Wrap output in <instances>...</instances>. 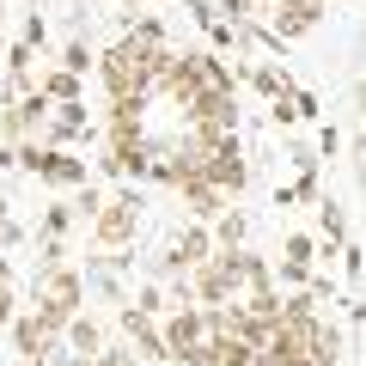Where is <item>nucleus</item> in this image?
<instances>
[{
  "label": "nucleus",
  "instance_id": "f257e3e1",
  "mask_svg": "<svg viewBox=\"0 0 366 366\" xmlns=\"http://www.w3.org/2000/svg\"><path fill=\"white\" fill-rule=\"evenodd\" d=\"M171 43H159V49H147L141 37H129L122 31L117 43H110L98 61H92V74H98V86H104V98H153V79H159V55H165Z\"/></svg>",
  "mask_w": 366,
  "mask_h": 366
},
{
  "label": "nucleus",
  "instance_id": "f03ea898",
  "mask_svg": "<svg viewBox=\"0 0 366 366\" xmlns=\"http://www.w3.org/2000/svg\"><path fill=\"white\" fill-rule=\"evenodd\" d=\"M86 305V274L67 269V262H55V269H37V300H31V312H37L43 330H55L61 336V324Z\"/></svg>",
  "mask_w": 366,
  "mask_h": 366
},
{
  "label": "nucleus",
  "instance_id": "7ed1b4c3",
  "mask_svg": "<svg viewBox=\"0 0 366 366\" xmlns=\"http://www.w3.org/2000/svg\"><path fill=\"white\" fill-rule=\"evenodd\" d=\"M189 300L196 305H226L238 300V287H244V244L238 250H208L202 262H189Z\"/></svg>",
  "mask_w": 366,
  "mask_h": 366
},
{
  "label": "nucleus",
  "instance_id": "20e7f679",
  "mask_svg": "<svg viewBox=\"0 0 366 366\" xmlns=\"http://www.w3.org/2000/svg\"><path fill=\"white\" fill-rule=\"evenodd\" d=\"M141 208H147L141 189H117V196H104V208L92 214V238H98L104 250H129L134 232H141Z\"/></svg>",
  "mask_w": 366,
  "mask_h": 366
},
{
  "label": "nucleus",
  "instance_id": "39448f33",
  "mask_svg": "<svg viewBox=\"0 0 366 366\" xmlns=\"http://www.w3.org/2000/svg\"><path fill=\"white\" fill-rule=\"evenodd\" d=\"M183 122L196 134H238V92H196L183 104Z\"/></svg>",
  "mask_w": 366,
  "mask_h": 366
},
{
  "label": "nucleus",
  "instance_id": "423d86ee",
  "mask_svg": "<svg viewBox=\"0 0 366 366\" xmlns=\"http://www.w3.org/2000/svg\"><path fill=\"white\" fill-rule=\"evenodd\" d=\"M86 129H92V117H86V98H74V104H49V117H43L37 141H43V147H67V141H79Z\"/></svg>",
  "mask_w": 366,
  "mask_h": 366
},
{
  "label": "nucleus",
  "instance_id": "0eeeda50",
  "mask_svg": "<svg viewBox=\"0 0 366 366\" xmlns=\"http://www.w3.org/2000/svg\"><path fill=\"white\" fill-rule=\"evenodd\" d=\"M117 324H122V336H129V348H141V360H165V342H159V317L153 312H141V305L122 300Z\"/></svg>",
  "mask_w": 366,
  "mask_h": 366
},
{
  "label": "nucleus",
  "instance_id": "6e6552de",
  "mask_svg": "<svg viewBox=\"0 0 366 366\" xmlns=\"http://www.w3.org/2000/svg\"><path fill=\"white\" fill-rule=\"evenodd\" d=\"M171 189L183 196V214H189V220H202V226H208L220 208H232V196H220V189H214V183H202V177H183V183H171Z\"/></svg>",
  "mask_w": 366,
  "mask_h": 366
},
{
  "label": "nucleus",
  "instance_id": "1a4fd4ad",
  "mask_svg": "<svg viewBox=\"0 0 366 366\" xmlns=\"http://www.w3.org/2000/svg\"><path fill=\"white\" fill-rule=\"evenodd\" d=\"M6 330H13V354H19V360H31V354H43V348L55 342V330H43L31 305H19V317H13Z\"/></svg>",
  "mask_w": 366,
  "mask_h": 366
},
{
  "label": "nucleus",
  "instance_id": "9d476101",
  "mask_svg": "<svg viewBox=\"0 0 366 366\" xmlns=\"http://www.w3.org/2000/svg\"><path fill=\"white\" fill-rule=\"evenodd\" d=\"M312 208H317V232H324L317 257H336V244L348 238V208H342V202H330V196H317Z\"/></svg>",
  "mask_w": 366,
  "mask_h": 366
},
{
  "label": "nucleus",
  "instance_id": "9b49d317",
  "mask_svg": "<svg viewBox=\"0 0 366 366\" xmlns=\"http://www.w3.org/2000/svg\"><path fill=\"white\" fill-rule=\"evenodd\" d=\"M61 342H67V348H74V354H79V360H92V354L104 348V330L92 324V317H86V312H74V317H67V324H61Z\"/></svg>",
  "mask_w": 366,
  "mask_h": 366
},
{
  "label": "nucleus",
  "instance_id": "f8f14e48",
  "mask_svg": "<svg viewBox=\"0 0 366 366\" xmlns=\"http://www.w3.org/2000/svg\"><path fill=\"white\" fill-rule=\"evenodd\" d=\"M37 92L49 104H74V98H86V79L67 74V67H49V74H37Z\"/></svg>",
  "mask_w": 366,
  "mask_h": 366
},
{
  "label": "nucleus",
  "instance_id": "ddd939ff",
  "mask_svg": "<svg viewBox=\"0 0 366 366\" xmlns=\"http://www.w3.org/2000/svg\"><path fill=\"white\" fill-rule=\"evenodd\" d=\"M244 79L262 92V98H281V92H293V74H287L281 61H250V67H244Z\"/></svg>",
  "mask_w": 366,
  "mask_h": 366
},
{
  "label": "nucleus",
  "instance_id": "4468645a",
  "mask_svg": "<svg viewBox=\"0 0 366 366\" xmlns=\"http://www.w3.org/2000/svg\"><path fill=\"white\" fill-rule=\"evenodd\" d=\"M171 250H177V257H183V269H189V262H202V257L214 250V232H208L202 220H189L177 238H171Z\"/></svg>",
  "mask_w": 366,
  "mask_h": 366
},
{
  "label": "nucleus",
  "instance_id": "2eb2a0df",
  "mask_svg": "<svg viewBox=\"0 0 366 366\" xmlns=\"http://www.w3.org/2000/svg\"><path fill=\"white\" fill-rule=\"evenodd\" d=\"M214 366H257V342H244V336H214Z\"/></svg>",
  "mask_w": 366,
  "mask_h": 366
},
{
  "label": "nucleus",
  "instance_id": "dca6fc26",
  "mask_svg": "<svg viewBox=\"0 0 366 366\" xmlns=\"http://www.w3.org/2000/svg\"><path fill=\"white\" fill-rule=\"evenodd\" d=\"M183 274H189V269H183V257H177V250H159V257H147V281H159V287H171V281H183Z\"/></svg>",
  "mask_w": 366,
  "mask_h": 366
},
{
  "label": "nucleus",
  "instance_id": "f3484780",
  "mask_svg": "<svg viewBox=\"0 0 366 366\" xmlns=\"http://www.w3.org/2000/svg\"><path fill=\"white\" fill-rule=\"evenodd\" d=\"M92 61H98V55L86 49V37H67V43H61V61H55V67H67V74L86 79V74H92Z\"/></svg>",
  "mask_w": 366,
  "mask_h": 366
},
{
  "label": "nucleus",
  "instance_id": "a211bd4d",
  "mask_svg": "<svg viewBox=\"0 0 366 366\" xmlns=\"http://www.w3.org/2000/svg\"><path fill=\"white\" fill-rule=\"evenodd\" d=\"M336 257H342V281H348V287H360V274H366V250L354 244V238H342Z\"/></svg>",
  "mask_w": 366,
  "mask_h": 366
},
{
  "label": "nucleus",
  "instance_id": "6ab92c4d",
  "mask_svg": "<svg viewBox=\"0 0 366 366\" xmlns=\"http://www.w3.org/2000/svg\"><path fill=\"white\" fill-rule=\"evenodd\" d=\"M74 208H67V202H49V208H43V238H67L74 232Z\"/></svg>",
  "mask_w": 366,
  "mask_h": 366
},
{
  "label": "nucleus",
  "instance_id": "aec40b11",
  "mask_svg": "<svg viewBox=\"0 0 366 366\" xmlns=\"http://www.w3.org/2000/svg\"><path fill=\"white\" fill-rule=\"evenodd\" d=\"M67 208H74V220H79V226H86V220H92V214L104 208V189H98V183H92V177H86V183H79V196H74V202H67Z\"/></svg>",
  "mask_w": 366,
  "mask_h": 366
},
{
  "label": "nucleus",
  "instance_id": "412c9836",
  "mask_svg": "<svg viewBox=\"0 0 366 366\" xmlns=\"http://www.w3.org/2000/svg\"><path fill=\"white\" fill-rule=\"evenodd\" d=\"M281 257H300V262H317V238H305V232H287V244H281Z\"/></svg>",
  "mask_w": 366,
  "mask_h": 366
},
{
  "label": "nucleus",
  "instance_id": "4be33fe9",
  "mask_svg": "<svg viewBox=\"0 0 366 366\" xmlns=\"http://www.w3.org/2000/svg\"><path fill=\"white\" fill-rule=\"evenodd\" d=\"M214 13L232 19V25H244V19H257V0H214Z\"/></svg>",
  "mask_w": 366,
  "mask_h": 366
},
{
  "label": "nucleus",
  "instance_id": "5701e85b",
  "mask_svg": "<svg viewBox=\"0 0 366 366\" xmlns=\"http://www.w3.org/2000/svg\"><path fill=\"white\" fill-rule=\"evenodd\" d=\"M312 269H317V262H300V257H281V281H287V287H305V281H312Z\"/></svg>",
  "mask_w": 366,
  "mask_h": 366
},
{
  "label": "nucleus",
  "instance_id": "b1692460",
  "mask_svg": "<svg viewBox=\"0 0 366 366\" xmlns=\"http://www.w3.org/2000/svg\"><path fill=\"white\" fill-rule=\"evenodd\" d=\"M134 305H141V312H153V317H159V312H165L171 300H165V287H159V281H147V287L134 293Z\"/></svg>",
  "mask_w": 366,
  "mask_h": 366
},
{
  "label": "nucleus",
  "instance_id": "393cba45",
  "mask_svg": "<svg viewBox=\"0 0 366 366\" xmlns=\"http://www.w3.org/2000/svg\"><path fill=\"white\" fill-rule=\"evenodd\" d=\"M92 366H141V354H134V348H98Z\"/></svg>",
  "mask_w": 366,
  "mask_h": 366
},
{
  "label": "nucleus",
  "instance_id": "a878e982",
  "mask_svg": "<svg viewBox=\"0 0 366 366\" xmlns=\"http://www.w3.org/2000/svg\"><path fill=\"white\" fill-rule=\"evenodd\" d=\"M129 37H141L147 49H159V43H165V25H159V19H134V31Z\"/></svg>",
  "mask_w": 366,
  "mask_h": 366
},
{
  "label": "nucleus",
  "instance_id": "bb28decb",
  "mask_svg": "<svg viewBox=\"0 0 366 366\" xmlns=\"http://www.w3.org/2000/svg\"><path fill=\"white\" fill-rule=\"evenodd\" d=\"M317 153H324V159L342 153V129H336V122H317Z\"/></svg>",
  "mask_w": 366,
  "mask_h": 366
},
{
  "label": "nucleus",
  "instance_id": "cd10ccee",
  "mask_svg": "<svg viewBox=\"0 0 366 366\" xmlns=\"http://www.w3.org/2000/svg\"><path fill=\"white\" fill-rule=\"evenodd\" d=\"M43 37H49V25H43V13H25V31H19V43H31V49H43Z\"/></svg>",
  "mask_w": 366,
  "mask_h": 366
},
{
  "label": "nucleus",
  "instance_id": "c85d7f7f",
  "mask_svg": "<svg viewBox=\"0 0 366 366\" xmlns=\"http://www.w3.org/2000/svg\"><path fill=\"white\" fill-rule=\"evenodd\" d=\"M19 317V293H13V281H0V330Z\"/></svg>",
  "mask_w": 366,
  "mask_h": 366
},
{
  "label": "nucleus",
  "instance_id": "c756f323",
  "mask_svg": "<svg viewBox=\"0 0 366 366\" xmlns=\"http://www.w3.org/2000/svg\"><path fill=\"white\" fill-rule=\"evenodd\" d=\"M19 244H25V226L6 214V220H0V250H19Z\"/></svg>",
  "mask_w": 366,
  "mask_h": 366
},
{
  "label": "nucleus",
  "instance_id": "7c9ffc66",
  "mask_svg": "<svg viewBox=\"0 0 366 366\" xmlns=\"http://www.w3.org/2000/svg\"><path fill=\"white\" fill-rule=\"evenodd\" d=\"M13 165H19V159H13V147L0 141V171H13Z\"/></svg>",
  "mask_w": 366,
  "mask_h": 366
},
{
  "label": "nucleus",
  "instance_id": "2f4dec72",
  "mask_svg": "<svg viewBox=\"0 0 366 366\" xmlns=\"http://www.w3.org/2000/svg\"><path fill=\"white\" fill-rule=\"evenodd\" d=\"M269 6H281V0H257V13H269Z\"/></svg>",
  "mask_w": 366,
  "mask_h": 366
},
{
  "label": "nucleus",
  "instance_id": "473e14b6",
  "mask_svg": "<svg viewBox=\"0 0 366 366\" xmlns=\"http://www.w3.org/2000/svg\"><path fill=\"white\" fill-rule=\"evenodd\" d=\"M6 208H13V202H6V196H0V220H6Z\"/></svg>",
  "mask_w": 366,
  "mask_h": 366
},
{
  "label": "nucleus",
  "instance_id": "72a5a7b5",
  "mask_svg": "<svg viewBox=\"0 0 366 366\" xmlns=\"http://www.w3.org/2000/svg\"><path fill=\"white\" fill-rule=\"evenodd\" d=\"M117 6H141V0H117Z\"/></svg>",
  "mask_w": 366,
  "mask_h": 366
},
{
  "label": "nucleus",
  "instance_id": "f704fd0d",
  "mask_svg": "<svg viewBox=\"0 0 366 366\" xmlns=\"http://www.w3.org/2000/svg\"><path fill=\"white\" fill-rule=\"evenodd\" d=\"M342 6H360V0H342Z\"/></svg>",
  "mask_w": 366,
  "mask_h": 366
},
{
  "label": "nucleus",
  "instance_id": "c9c22d12",
  "mask_svg": "<svg viewBox=\"0 0 366 366\" xmlns=\"http://www.w3.org/2000/svg\"><path fill=\"white\" fill-rule=\"evenodd\" d=\"M74 366H92V360H74Z\"/></svg>",
  "mask_w": 366,
  "mask_h": 366
}]
</instances>
